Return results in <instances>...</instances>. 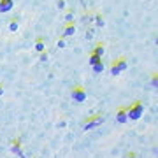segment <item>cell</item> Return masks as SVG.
I'll return each mask as SVG.
<instances>
[{
    "label": "cell",
    "instance_id": "obj_13",
    "mask_svg": "<svg viewBox=\"0 0 158 158\" xmlns=\"http://www.w3.org/2000/svg\"><path fill=\"white\" fill-rule=\"evenodd\" d=\"M93 21H95L97 27H104V18H102L100 14H95V16H93Z\"/></svg>",
    "mask_w": 158,
    "mask_h": 158
},
{
    "label": "cell",
    "instance_id": "obj_22",
    "mask_svg": "<svg viewBox=\"0 0 158 158\" xmlns=\"http://www.w3.org/2000/svg\"><path fill=\"white\" fill-rule=\"evenodd\" d=\"M4 95V86H2V83H0V97Z\"/></svg>",
    "mask_w": 158,
    "mask_h": 158
},
{
    "label": "cell",
    "instance_id": "obj_4",
    "mask_svg": "<svg viewBox=\"0 0 158 158\" xmlns=\"http://www.w3.org/2000/svg\"><path fill=\"white\" fill-rule=\"evenodd\" d=\"M86 97H88V93H86V90L83 86H74V90H72V100L74 102L83 104L86 100Z\"/></svg>",
    "mask_w": 158,
    "mask_h": 158
},
{
    "label": "cell",
    "instance_id": "obj_16",
    "mask_svg": "<svg viewBox=\"0 0 158 158\" xmlns=\"http://www.w3.org/2000/svg\"><path fill=\"white\" fill-rule=\"evenodd\" d=\"M151 85L155 86V88L158 86V76H156V74H153V77H151Z\"/></svg>",
    "mask_w": 158,
    "mask_h": 158
},
{
    "label": "cell",
    "instance_id": "obj_5",
    "mask_svg": "<svg viewBox=\"0 0 158 158\" xmlns=\"http://www.w3.org/2000/svg\"><path fill=\"white\" fill-rule=\"evenodd\" d=\"M14 7V0H0V12H9Z\"/></svg>",
    "mask_w": 158,
    "mask_h": 158
},
{
    "label": "cell",
    "instance_id": "obj_2",
    "mask_svg": "<svg viewBox=\"0 0 158 158\" xmlns=\"http://www.w3.org/2000/svg\"><path fill=\"white\" fill-rule=\"evenodd\" d=\"M128 69V62H127V58H118V60H114L111 63V74L113 76H119L121 72H125Z\"/></svg>",
    "mask_w": 158,
    "mask_h": 158
},
{
    "label": "cell",
    "instance_id": "obj_15",
    "mask_svg": "<svg viewBox=\"0 0 158 158\" xmlns=\"http://www.w3.org/2000/svg\"><path fill=\"white\" fill-rule=\"evenodd\" d=\"M72 19H74V12L69 11L67 14H65V21H67V23H72Z\"/></svg>",
    "mask_w": 158,
    "mask_h": 158
},
{
    "label": "cell",
    "instance_id": "obj_11",
    "mask_svg": "<svg viewBox=\"0 0 158 158\" xmlns=\"http://www.w3.org/2000/svg\"><path fill=\"white\" fill-rule=\"evenodd\" d=\"M18 28H19L18 19H11V21H9V30H11V32H18Z\"/></svg>",
    "mask_w": 158,
    "mask_h": 158
},
{
    "label": "cell",
    "instance_id": "obj_14",
    "mask_svg": "<svg viewBox=\"0 0 158 158\" xmlns=\"http://www.w3.org/2000/svg\"><path fill=\"white\" fill-rule=\"evenodd\" d=\"M93 72H95V74L104 72V63H102V62H98L97 65H93Z\"/></svg>",
    "mask_w": 158,
    "mask_h": 158
},
{
    "label": "cell",
    "instance_id": "obj_19",
    "mask_svg": "<svg viewBox=\"0 0 158 158\" xmlns=\"http://www.w3.org/2000/svg\"><path fill=\"white\" fill-rule=\"evenodd\" d=\"M65 7V0H58V9H63Z\"/></svg>",
    "mask_w": 158,
    "mask_h": 158
},
{
    "label": "cell",
    "instance_id": "obj_7",
    "mask_svg": "<svg viewBox=\"0 0 158 158\" xmlns=\"http://www.w3.org/2000/svg\"><path fill=\"white\" fill-rule=\"evenodd\" d=\"M76 34V27H74V23H67V27L63 28V37H70V35Z\"/></svg>",
    "mask_w": 158,
    "mask_h": 158
},
{
    "label": "cell",
    "instance_id": "obj_6",
    "mask_svg": "<svg viewBox=\"0 0 158 158\" xmlns=\"http://www.w3.org/2000/svg\"><path fill=\"white\" fill-rule=\"evenodd\" d=\"M11 151L14 153V155H19V156H25V155H23V151H21V142L18 141V139H14V141L11 142Z\"/></svg>",
    "mask_w": 158,
    "mask_h": 158
},
{
    "label": "cell",
    "instance_id": "obj_17",
    "mask_svg": "<svg viewBox=\"0 0 158 158\" xmlns=\"http://www.w3.org/2000/svg\"><path fill=\"white\" fill-rule=\"evenodd\" d=\"M48 58H49V55H48L46 51H42V53H40V62H46Z\"/></svg>",
    "mask_w": 158,
    "mask_h": 158
},
{
    "label": "cell",
    "instance_id": "obj_9",
    "mask_svg": "<svg viewBox=\"0 0 158 158\" xmlns=\"http://www.w3.org/2000/svg\"><path fill=\"white\" fill-rule=\"evenodd\" d=\"M91 55H95V56L102 58V56H104V46H102V44H97L95 48H93V51H91Z\"/></svg>",
    "mask_w": 158,
    "mask_h": 158
},
{
    "label": "cell",
    "instance_id": "obj_21",
    "mask_svg": "<svg viewBox=\"0 0 158 158\" xmlns=\"http://www.w3.org/2000/svg\"><path fill=\"white\" fill-rule=\"evenodd\" d=\"M127 158H137V155H135V153H128V155H127Z\"/></svg>",
    "mask_w": 158,
    "mask_h": 158
},
{
    "label": "cell",
    "instance_id": "obj_20",
    "mask_svg": "<svg viewBox=\"0 0 158 158\" xmlns=\"http://www.w3.org/2000/svg\"><path fill=\"white\" fill-rule=\"evenodd\" d=\"M86 37H88V39H91V37H93V30H88V32H86Z\"/></svg>",
    "mask_w": 158,
    "mask_h": 158
},
{
    "label": "cell",
    "instance_id": "obj_10",
    "mask_svg": "<svg viewBox=\"0 0 158 158\" xmlns=\"http://www.w3.org/2000/svg\"><path fill=\"white\" fill-rule=\"evenodd\" d=\"M35 51H39V53L44 51V39L42 37H39V39L35 40Z\"/></svg>",
    "mask_w": 158,
    "mask_h": 158
},
{
    "label": "cell",
    "instance_id": "obj_12",
    "mask_svg": "<svg viewBox=\"0 0 158 158\" xmlns=\"http://www.w3.org/2000/svg\"><path fill=\"white\" fill-rule=\"evenodd\" d=\"M98 62H102V58L95 56V55H90V58H88V63H90L91 67H93V65H97Z\"/></svg>",
    "mask_w": 158,
    "mask_h": 158
},
{
    "label": "cell",
    "instance_id": "obj_8",
    "mask_svg": "<svg viewBox=\"0 0 158 158\" xmlns=\"http://www.w3.org/2000/svg\"><path fill=\"white\" fill-rule=\"evenodd\" d=\"M116 121H118V123H127V121H128L127 111H125V109H119L118 113H116Z\"/></svg>",
    "mask_w": 158,
    "mask_h": 158
},
{
    "label": "cell",
    "instance_id": "obj_1",
    "mask_svg": "<svg viewBox=\"0 0 158 158\" xmlns=\"http://www.w3.org/2000/svg\"><path fill=\"white\" fill-rule=\"evenodd\" d=\"M125 111H127L128 121H137V119H141V116L144 114V104H142V102H134L130 107H125Z\"/></svg>",
    "mask_w": 158,
    "mask_h": 158
},
{
    "label": "cell",
    "instance_id": "obj_18",
    "mask_svg": "<svg viewBox=\"0 0 158 158\" xmlns=\"http://www.w3.org/2000/svg\"><path fill=\"white\" fill-rule=\"evenodd\" d=\"M65 44H67V42H65V39H60V40L56 42V46H58V48H65Z\"/></svg>",
    "mask_w": 158,
    "mask_h": 158
},
{
    "label": "cell",
    "instance_id": "obj_3",
    "mask_svg": "<svg viewBox=\"0 0 158 158\" xmlns=\"http://www.w3.org/2000/svg\"><path fill=\"white\" fill-rule=\"evenodd\" d=\"M102 123H104V116H102V114H97V116H91V118L86 119V123H85V127H83V128L88 132V130L97 128V127H98V125H102Z\"/></svg>",
    "mask_w": 158,
    "mask_h": 158
}]
</instances>
